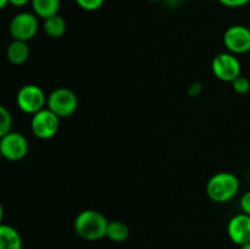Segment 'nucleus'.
Returning a JSON list of instances; mask_svg holds the SVG:
<instances>
[{
  "label": "nucleus",
  "mask_w": 250,
  "mask_h": 249,
  "mask_svg": "<svg viewBox=\"0 0 250 249\" xmlns=\"http://www.w3.org/2000/svg\"><path fill=\"white\" fill-rule=\"evenodd\" d=\"M66 29H67V23L65 19L59 14L48 17L43 22L44 33L53 39L61 38L66 33Z\"/></svg>",
  "instance_id": "14"
},
{
  "label": "nucleus",
  "mask_w": 250,
  "mask_h": 249,
  "mask_svg": "<svg viewBox=\"0 0 250 249\" xmlns=\"http://www.w3.org/2000/svg\"><path fill=\"white\" fill-rule=\"evenodd\" d=\"M31 54V49L27 42L22 41H15L12 39L11 43L7 45L6 49V58L10 63L15 66L23 65L29 58Z\"/></svg>",
  "instance_id": "11"
},
{
  "label": "nucleus",
  "mask_w": 250,
  "mask_h": 249,
  "mask_svg": "<svg viewBox=\"0 0 250 249\" xmlns=\"http://www.w3.org/2000/svg\"><path fill=\"white\" fill-rule=\"evenodd\" d=\"M248 27H249V29H250V19H249V24H248Z\"/></svg>",
  "instance_id": "29"
},
{
  "label": "nucleus",
  "mask_w": 250,
  "mask_h": 249,
  "mask_svg": "<svg viewBox=\"0 0 250 249\" xmlns=\"http://www.w3.org/2000/svg\"><path fill=\"white\" fill-rule=\"evenodd\" d=\"M2 158L9 161H20L28 154V141L20 132L11 131L0 138Z\"/></svg>",
  "instance_id": "8"
},
{
  "label": "nucleus",
  "mask_w": 250,
  "mask_h": 249,
  "mask_svg": "<svg viewBox=\"0 0 250 249\" xmlns=\"http://www.w3.org/2000/svg\"><path fill=\"white\" fill-rule=\"evenodd\" d=\"M202 90H203L202 83L194 82L189 85V88H188V95H189L190 98H195L202 93Z\"/></svg>",
  "instance_id": "21"
},
{
  "label": "nucleus",
  "mask_w": 250,
  "mask_h": 249,
  "mask_svg": "<svg viewBox=\"0 0 250 249\" xmlns=\"http://www.w3.org/2000/svg\"><path fill=\"white\" fill-rule=\"evenodd\" d=\"M109 221L103 212L98 210H83L76 216L73 222L75 232L85 241H98L106 237Z\"/></svg>",
  "instance_id": "1"
},
{
  "label": "nucleus",
  "mask_w": 250,
  "mask_h": 249,
  "mask_svg": "<svg viewBox=\"0 0 250 249\" xmlns=\"http://www.w3.org/2000/svg\"><path fill=\"white\" fill-rule=\"evenodd\" d=\"M39 31L38 17L33 12H19L12 17L9 24L10 36L15 41L27 42L34 38Z\"/></svg>",
  "instance_id": "4"
},
{
  "label": "nucleus",
  "mask_w": 250,
  "mask_h": 249,
  "mask_svg": "<svg viewBox=\"0 0 250 249\" xmlns=\"http://www.w3.org/2000/svg\"><path fill=\"white\" fill-rule=\"evenodd\" d=\"M2 219H4V208H2V204L0 203V224H2Z\"/></svg>",
  "instance_id": "24"
},
{
  "label": "nucleus",
  "mask_w": 250,
  "mask_h": 249,
  "mask_svg": "<svg viewBox=\"0 0 250 249\" xmlns=\"http://www.w3.org/2000/svg\"><path fill=\"white\" fill-rule=\"evenodd\" d=\"M219 2L224 6L229 7V9H238L248 5L250 0H219Z\"/></svg>",
  "instance_id": "19"
},
{
  "label": "nucleus",
  "mask_w": 250,
  "mask_h": 249,
  "mask_svg": "<svg viewBox=\"0 0 250 249\" xmlns=\"http://www.w3.org/2000/svg\"><path fill=\"white\" fill-rule=\"evenodd\" d=\"M180 1H190V0H180Z\"/></svg>",
  "instance_id": "27"
},
{
  "label": "nucleus",
  "mask_w": 250,
  "mask_h": 249,
  "mask_svg": "<svg viewBox=\"0 0 250 249\" xmlns=\"http://www.w3.org/2000/svg\"><path fill=\"white\" fill-rule=\"evenodd\" d=\"M21 234L16 228L6 224H0V249H22Z\"/></svg>",
  "instance_id": "12"
},
{
  "label": "nucleus",
  "mask_w": 250,
  "mask_h": 249,
  "mask_svg": "<svg viewBox=\"0 0 250 249\" xmlns=\"http://www.w3.org/2000/svg\"><path fill=\"white\" fill-rule=\"evenodd\" d=\"M239 249H250V242H249V243H246V244H242V246H239Z\"/></svg>",
  "instance_id": "25"
},
{
  "label": "nucleus",
  "mask_w": 250,
  "mask_h": 249,
  "mask_svg": "<svg viewBox=\"0 0 250 249\" xmlns=\"http://www.w3.org/2000/svg\"><path fill=\"white\" fill-rule=\"evenodd\" d=\"M239 190V180L234 173L217 172L208 181L207 194L212 202L227 203L233 199Z\"/></svg>",
  "instance_id": "2"
},
{
  "label": "nucleus",
  "mask_w": 250,
  "mask_h": 249,
  "mask_svg": "<svg viewBox=\"0 0 250 249\" xmlns=\"http://www.w3.org/2000/svg\"><path fill=\"white\" fill-rule=\"evenodd\" d=\"M16 104L24 114L34 115L46 105L45 93L37 84H24L17 92Z\"/></svg>",
  "instance_id": "5"
},
{
  "label": "nucleus",
  "mask_w": 250,
  "mask_h": 249,
  "mask_svg": "<svg viewBox=\"0 0 250 249\" xmlns=\"http://www.w3.org/2000/svg\"><path fill=\"white\" fill-rule=\"evenodd\" d=\"M60 128V117L56 116L51 110L44 107L41 111L32 115L31 131L34 137L39 139H51L58 134Z\"/></svg>",
  "instance_id": "6"
},
{
  "label": "nucleus",
  "mask_w": 250,
  "mask_h": 249,
  "mask_svg": "<svg viewBox=\"0 0 250 249\" xmlns=\"http://www.w3.org/2000/svg\"><path fill=\"white\" fill-rule=\"evenodd\" d=\"M241 209L244 214L250 216V190H247L241 198Z\"/></svg>",
  "instance_id": "20"
},
{
  "label": "nucleus",
  "mask_w": 250,
  "mask_h": 249,
  "mask_svg": "<svg viewBox=\"0 0 250 249\" xmlns=\"http://www.w3.org/2000/svg\"><path fill=\"white\" fill-rule=\"evenodd\" d=\"M12 115L9 109L0 105V138L12 131Z\"/></svg>",
  "instance_id": "16"
},
{
  "label": "nucleus",
  "mask_w": 250,
  "mask_h": 249,
  "mask_svg": "<svg viewBox=\"0 0 250 249\" xmlns=\"http://www.w3.org/2000/svg\"><path fill=\"white\" fill-rule=\"evenodd\" d=\"M224 44L229 53L241 55L250 51V29L243 24H233L224 33Z\"/></svg>",
  "instance_id": "9"
},
{
  "label": "nucleus",
  "mask_w": 250,
  "mask_h": 249,
  "mask_svg": "<svg viewBox=\"0 0 250 249\" xmlns=\"http://www.w3.org/2000/svg\"><path fill=\"white\" fill-rule=\"evenodd\" d=\"M229 238L237 246L250 242V216L244 214H237L229 221L227 225Z\"/></svg>",
  "instance_id": "10"
},
{
  "label": "nucleus",
  "mask_w": 250,
  "mask_h": 249,
  "mask_svg": "<svg viewBox=\"0 0 250 249\" xmlns=\"http://www.w3.org/2000/svg\"><path fill=\"white\" fill-rule=\"evenodd\" d=\"M9 5V0H0V11Z\"/></svg>",
  "instance_id": "23"
},
{
  "label": "nucleus",
  "mask_w": 250,
  "mask_h": 249,
  "mask_svg": "<svg viewBox=\"0 0 250 249\" xmlns=\"http://www.w3.org/2000/svg\"><path fill=\"white\" fill-rule=\"evenodd\" d=\"M106 237L115 243L125 242L129 237V228L122 221H109L106 228Z\"/></svg>",
  "instance_id": "15"
},
{
  "label": "nucleus",
  "mask_w": 250,
  "mask_h": 249,
  "mask_svg": "<svg viewBox=\"0 0 250 249\" xmlns=\"http://www.w3.org/2000/svg\"><path fill=\"white\" fill-rule=\"evenodd\" d=\"M28 2H31V0H9V4L16 7H23L26 6Z\"/></svg>",
  "instance_id": "22"
},
{
  "label": "nucleus",
  "mask_w": 250,
  "mask_h": 249,
  "mask_svg": "<svg viewBox=\"0 0 250 249\" xmlns=\"http://www.w3.org/2000/svg\"><path fill=\"white\" fill-rule=\"evenodd\" d=\"M46 107L60 119H66L72 116L77 110L78 98L68 88H56L46 98Z\"/></svg>",
  "instance_id": "3"
},
{
  "label": "nucleus",
  "mask_w": 250,
  "mask_h": 249,
  "mask_svg": "<svg viewBox=\"0 0 250 249\" xmlns=\"http://www.w3.org/2000/svg\"><path fill=\"white\" fill-rule=\"evenodd\" d=\"M148 1H159V0H148Z\"/></svg>",
  "instance_id": "28"
},
{
  "label": "nucleus",
  "mask_w": 250,
  "mask_h": 249,
  "mask_svg": "<svg viewBox=\"0 0 250 249\" xmlns=\"http://www.w3.org/2000/svg\"><path fill=\"white\" fill-rule=\"evenodd\" d=\"M75 1L84 11H97L104 5L105 0H75Z\"/></svg>",
  "instance_id": "18"
},
{
  "label": "nucleus",
  "mask_w": 250,
  "mask_h": 249,
  "mask_svg": "<svg viewBox=\"0 0 250 249\" xmlns=\"http://www.w3.org/2000/svg\"><path fill=\"white\" fill-rule=\"evenodd\" d=\"M31 5L33 14L38 19L45 20L59 14L61 1L60 0H31Z\"/></svg>",
  "instance_id": "13"
},
{
  "label": "nucleus",
  "mask_w": 250,
  "mask_h": 249,
  "mask_svg": "<svg viewBox=\"0 0 250 249\" xmlns=\"http://www.w3.org/2000/svg\"><path fill=\"white\" fill-rule=\"evenodd\" d=\"M211 70L215 77L222 82L232 83L242 75V65L239 59L234 54L220 53L211 62Z\"/></svg>",
  "instance_id": "7"
},
{
  "label": "nucleus",
  "mask_w": 250,
  "mask_h": 249,
  "mask_svg": "<svg viewBox=\"0 0 250 249\" xmlns=\"http://www.w3.org/2000/svg\"><path fill=\"white\" fill-rule=\"evenodd\" d=\"M232 88L238 94H247L250 90V81L241 75L232 82Z\"/></svg>",
  "instance_id": "17"
},
{
  "label": "nucleus",
  "mask_w": 250,
  "mask_h": 249,
  "mask_svg": "<svg viewBox=\"0 0 250 249\" xmlns=\"http://www.w3.org/2000/svg\"><path fill=\"white\" fill-rule=\"evenodd\" d=\"M2 158V155H1V149H0V159Z\"/></svg>",
  "instance_id": "26"
}]
</instances>
